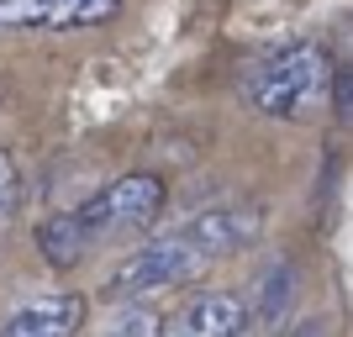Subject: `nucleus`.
<instances>
[{
  "label": "nucleus",
  "instance_id": "f257e3e1",
  "mask_svg": "<svg viewBox=\"0 0 353 337\" xmlns=\"http://www.w3.org/2000/svg\"><path fill=\"white\" fill-rule=\"evenodd\" d=\"M327 53L316 43H280L248 59L243 69V101L264 116H306L327 90Z\"/></svg>",
  "mask_w": 353,
  "mask_h": 337
},
{
  "label": "nucleus",
  "instance_id": "f03ea898",
  "mask_svg": "<svg viewBox=\"0 0 353 337\" xmlns=\"http://www.w3.org/2000/svg\"><path fill=\"white\" fill-rule=\"evenodd\" d=\"M211 258H221V248L211 243L206 221L195 216L190 227H179V232H169V237H153L148 248H137L132 258L111 274L105 295H111V300H148V295H159V290L190 285Z\"/></svg>",
  "mask_w": 353,
  "mask_h": 337
},
{
  "label": "nucleus",
  "instance_id": "7ed1b4c3",
  "mask_svg": "<svg viewBox=\"0 0 353 337\" xmlns=\"http://www.w3.org/2000/svg\"><path fill=\"white\" fill-rule=\"evenodd\" d=\"M159 205H163L159 174H127V179H111L105 190H95L74 216L90 237H111V232H143L159 216Z\"/></svg>",
  "mask_w": 353,
  "mask_h": 337
},
{
  "label": "nucleus",
  "instance_id": "20e7f679",
  "mask_svg": "<svg viewBox=\"0 0 353 337\" xmlns=\"http://www.w3.org/2000/svg\"><path fill=\"white\" fill-rule=\"evenodd\" d=\"M121 0H0V32H74L101 27Z\"/></svg>",
  "mask_w": 353,
  "mask_h": 337
},
{
  "label": "nucleus",
  "instance_id": "39448f33",
  "mask_svg": "<svg viewBox=\"0 0 353 337\" xmlns=\"http://www.w3.org/2000/svg\"><path fill=\"white\" fill-rule=\"evenodd\" d=\"M248 327H253V311L243 295L206 290L185 300L169 322H159V337H248Z\"/></svg>",
  "mask_w": 353,
  "mask_h": 337
},
{
  "label": "nucleus",
  "instance_id": "423d86ee",
  "mask_svg": "<svg viewBox=\"0 0 353 337\" xmlns=\"http://www.w3.org/2000/svg\"><path fill=\"white\" fill-rule=\"evenodd\" d=\"M85 327V295H32L0 316V337H79Z\"/></svg>",
  "mask_w": 353,
  "mask_h": 337
},
{
  "label": "nucleus",
  "instance_id": "0eeeda50",
  "mask_svg": "<svg viewBox=\"0 0 353 337\" xmlns=\"http://www.w3.org/2000/svg\"><path fill=\"white\" fill-rule=\"evenodd\" d=\"M37 248L48 253V264H53V269H69V264H79V253L90 248V232L79 227V216H74V211H63V216L43 221Z\"/></svg>",
  "mask_w": 353,
  "mask_h": 337
},
{
  "label": "nucleus",
  "instance_id": "6e6552de",
  "mask_svg": "<svg viewBox=\"0 0 353 337\" xmlns=\"http://www.w3.org/2000/svg\"><path fill=\"white\" fill-rule=\"evenodd\" d=\"M95 337H159V316L143 300H111V311L101 316Z\"/></svg>",
  "mask_w": 353,
  "mask_h": 337
},
{
  "label": "nucleus",
  "instance_id": "1a4fd4ad",
  "mask_svg": "<svg viewBox=\"0 0 353 337\" xmlns=\"http://www.w3.org/2000/svg\"><path fill=\"white\" fill-rule=\"evenodd\" d=\"M16 205H21V179H16V163H11V153L0 147V221L11 216Z\"/></svg>",
  "mask_w": 353,
  "mask_h": 337
}]
</instances>
